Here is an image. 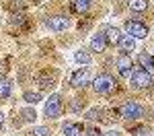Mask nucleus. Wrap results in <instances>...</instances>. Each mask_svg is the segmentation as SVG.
<instances>
[{
	"instance_id": "27",
	"label": "nucleus",
	"mask_w": 154,
	"mask_h": 136,
	"mask_svg": "<svg viewBox=\"0 0 154 136\" xmlns=\"http://www.w3.org/2000/svg\"><path fill=\"white\" fill-rule=\"evenodd\" d=\"M2 126H4V113L0 111V128H2Z\"/></svg>"
},
{
	"instance_id": "19",
	"label": "nucleus",
	"mask_w": 154,
	"mask_h": 136,
	"mask_svg": "<svg viewBox=\"0 0 154 136\" xmlns=\"http://www.w3.org/2000/svg\"><path fill=\"white\" fill-rule=\"evenodd\" d=\"M51 132H49V128H45V126H33L31 128V132H29V136H49Z\"/></svg>"
},
{
	"instance_id": "26",
	"label": "nucleus",
	"mask_w": 154,
	"mask_h": 136,
	"mask_svg": "<svg viewBox=\"0 0 154 136\" xmlns=\"http://www.w3.org/2000/svg\"><path fill=\"white\" fill-rule=\"evenodd\" d=\"M25 2H27V0H12V4H14V6H23Z\"/></svg>"
},
{
	"instance_id": "23",
	"label": "nucleus",
	"mask_w": 154,
	"mask_h": 136,
	"mask_svg": "<svg viewBox=\"0 0 154 136\" xmlns=\"http://www.w3.org/2000/svg\"><path fill=\"white\" fill-rule=\"evenodd\" d=\"M134 136H148V130H146V128H138V130L134 132Z\"/></svg>"
},
{
	"instance_id": "14",
	"label": "nucleus",
	"mask_w": 154,
	"mask_h": 136,
	"mask_svg": "<svg viewBox=\"0 0 154 136\" xmlns=\"http://www.w3.org/2000/svg\"><path fill=\"white\" fill-rule=\"evenodd\" d=\"M117 46L121 48V52H134V49H136V39L130 37V35H121Z\"/></svg>"
},
{
	"instance_id": "12",
	"label": "nucleus",
	"mask_w": 154,
	"mask_h": 136,
	"mask_svg": "<svg viewBox=\"0 0 154 136\" xmlns=\"http://www.w3.org/2000/svg\"><path fill=\"white\" fill-rule=\"evenodd\" d=\"M138 64H140L142 68H146L150 74L154 72V56H150V54H140V56H138Z\"/></svg>"
},
{
	"instance_id": "8",
	"label": "nucleus",
	"mask_w": 154,
	"mask_h": 136,
	"mask_svg": "<svg viewBox=\"0 0 154 136\" xmlns=\"http://www.w3.org/2000/svg\"><path fill=\"white\" fill-rule=\"evenodd\" d=\"M117 70L119 74L123 76V78H130V74H131V58L130 56H119L117 58Z\"/></svg>"
},
{
	"instance_id": "24",
	"label": "nucleus",
	"mask_w": 154,
	"mask_h": 136,
	"mask_svg": "<svg viewBox=\"0 0 154 136\" xmlns=\"http://www.w3.org/2000/svg\"><path fill=\"white\" fill-rule=\"evenodd\" d=\"M82 136H101V132H99V130H88V132L82 134Z\"/></svg>"
},
{
	"instance_id": "3",
	"label": "nucleus",
	"mask_w": 154,
	"mask_h": 136,
	"mask_svg": "<svg viewBox=\"0 0 154 136\" xmlns=\"http://www.w3.org/2000/svg\"><path fill=\"white\" fill-rule=\"evenodd\" d=\"M119 111H121V118H125V120H140L144 115V107L138 101H125Z\"/></svg>"
},
{
	"instance_id": "2",
	"label": "nucleus",
	"mask_w": 154,
	"mask_h": 136,
	"mask_svg": "<svg viewBox=\"0 0 154 136\" xmlns=\"http://www.w3.org/2000/svg\"><path fill=\"white\" fill-rule=\"evenodd\" d=\"M152 83H154L152 74L148 72V70H144V68L134 70V72L130 74V85L134 87V89H146V87H150Z\"/></svg>"
},
{
	"instance_id": "11",
	"label": "nucleus",
	"mask_w": 154,
	"mask_h": 136,
	"mask_svg": "<svg viewBox=\"0 0 154 136\" xmlns=\"http://www.w3.org/2000/svg\"><path fill=\"white\" fill-rule=\"evenodd\" d=\"M74 62L80 64V66H88V64L93 62V56H91L86 49H76V52H74Z\"/></svg>"
},
{
	"instance_id": "15",
	"label": "nucleus",
	"mask_w": 154,
	"mask_h": 136,
	"mask_svg": "<svg viewBox=\"0 0 154 136\" xmlns=\"http://www.w3.org/2000/svg\"><path fill=\"white\" fill-rule=\"evenodd\" d=\"M23 99L29 103V105H37V103L41 101V93H39V91H27V93L23 95Z\"/></svg>"
},
{
	"instance_id": "13",
	"label": "nucleus",
	"mask_w": 154,
	"mask_h": 136,
	"mask_svg": "<svg viewBox=\"0 0 154 136\" xmlns=\"http://www.w3.org/2000/svg\"><path fill=\"white\" fill-rule=\"evenodd\" d=\"M103 33L107 37V43H119V39H121V31L117 27H105Z\"/></svg>"
},
{
	"instance_id": "10",
	"label": "nucleus",
	"mask_w": 154,
	"mask_h": 136,
	"mask_svg": "<svg viewBox=\"0 0 154 136\" xmlns=\"http://www.w3.org/2000/svg\"><path fill=\"white\" fill-rule=\"evenodd\" d=\"M105 48H107L105 33H95L93 39H91V49H93V52H105Z\"/></svg>"
},
{
	"instance_id": "17",
	"label": "nucleus",
	"mask_w": 154,
	"mask_h": 136,
	"mask_svg": "<svg viewBox=\"0 0 154 136\" xmlns=\"http://www.w3.org/2000/svg\"><path fill=\"white\" fill-rule=\"evenodd\" d=\"M130 8L134 12H144L148 8V0H130Z\"/></svg>"
},
{
	"instance_id": "22",
	"label": "nucleus",
	"mask_w": 154,
	"mask_h": 136,
	"mask_svg": "<svg viewBox=\"0 0 154 136\" xmlns=\"http://www.w3.org/2000/svg\"><path fill=\"white\" fill-rule=\"evenodd\" d=\"M101 113H103L101 109H93V111H88V113H86V118H88V120H99V118H101Z\"/></svg>"
},
{
	"instance_id": "4",
	"label": "nucleus",
	"mask_w": 154,
	"mask_h": 136,
	"mask_svg": "<svg viewBox=\"0 0 154 136\" xmlns=\"http://www.w3.org/2000/svg\"><path fill=\"white\" fill-rule=\"evenodd\" d=\"M125 35L134 37V39H144V37H148V27L142 21H125Z\"/></svg>"
},
{
	"instance_id": "6",
	"label": "nucleus",
	"mask_w": 154,
	"mask_h": 136,
	"mask_svg": "<svg viewBox=\"0 0 154 136\" xmlns=\"http://www.w3.org/2000/svg\"><path fill=\"white\" fill-rule=\"evenodd\" d=\"M68 27H70V17H66V14H56V17L48 19V29L54 33H62Z\"/></svg>"
},
{
	"instance_id": "7",
	"label": "nucleus",
	"mask_w": 154,
	"mask_h": 136,
	"mask_svg": "<svg viewBox=\"0 0 154 136\" xmlns=\"http://www.w3.org/2000/svg\"><path fill=\"white\" fill-rule=\"evenodd\" d=\"M68 83H70L72 87H84L88 83V68H76V70L70 74Z\"/></svg>"
},
{
	"instance_id": "9",
	"label": "nucleus",
	"mask_w": 154,
	"mask_h": 136,
	"mask_svg": "<svg viewBox=\"0 0 154 136\" xmlns=\"http://www.w3.org/2000/svg\"><path fill=\"white\" fill-rule=\"evenodd\" d=\"M62 132H64V136H82L84 128L80 126V124H76V122H66L64 128H62Z\"/></svg>"
},
{
	"instance_id": "16",
	"label": "nucleus",
	"mask_w": 154,
	"mask_h": 136,
	"mask_svg": "<svg viewBox=\"0 0 154 136\" xmlns=\"http://www.w3.org/2000/svg\"><path fill=\"white\" fill-rule=\"evenodd\" d=\"M12 93V83L8 78H0V97H8Z\"/></svg>"
},
{
	"instance_id": "21",
	"label": "nucleus",
	"mask_w": 154,
	"mask_h": 136,
	"mask_svg": "<svg viewBox=\"0 0 154 136\" xmlns=\"http://www.w3.org/2000/svg\"><path fill=\"white\" fill-rule=\"evenodd\" d=\"M51 85H54V81H51V78H43V76L39 78V87H41V89H49Z\"/></svg>"
},
{
	"instance_id": "5",
	"label": "nucleus",
	"mask_w": 154,
	"mask_h": 136,
	"mask_svg": "<svg viewBox=\"0 0 154 136\" xmlns=\"http://www.w3.org/2000/svg\"><path fill=\"white\" fill-rule=\"evenodd\" d=\"M62 109H64V101L60 95H51V97L45 101V115L51 118V120H56L62 115Z\"/></svg>"
},
{
	"instance_id": "20",
	"label": "nucleus",
	"mask_w": 154,
	"mask_h": 136,
	"mask_svg": "<svg viewBox=\"0 0 154 136\" xmlns=\"http://www.w3.org/2000/svg\"><path fill=\"white\" fill-rule=\"evenodd\" d=\"M21 115H23L25 122H35V120H37L35 109H31V107H25V109H21Z\"/></svg>"
},
{
	"instance_id": "1",
	"label": "nucleus",
	"mask_w": 154,
	"mask_h": 136,
	"mask_svg": "<svg viewBox=\"0 0 154 136\" xmlns=\"http://www.w3.org/2000/svg\"><path fill=\"white\" fill-rule=\"evenodd\" d=\"M115 78L111 76V74H99L95 76V81H93V89H95L97 93H101V95H107V93H111L113 89H115Z\"/></svg>"
},
{
	"instance_id": "18",
	"label": "nucleus",
	"mask_w": 154,
	"mask_h": 136,
	"mask_svg": "<svg viewBox=\"0 0 154 136\" xmlns=\"http://www.w3.org/2000/svg\"><path fill=\"white\" fill-rule=\"evenodd\" d=\"M93 6V0H74V11L78 12H86Z\"/></svg>"
},
{
	"instance_id": "25",
	"label": "nucleus",
	"mask_w": 154,
	"mask_h": 136,
	"mask_svg": "<svg viewBox=\"0 0 154 136\" xmlns=\"http://www.w3.org/2000/svg\"><path fill=\"white\" fill-rule=\"evenodd\" d=\"M105 136H121V132H117V130H109Z\"/></svg>"
}]
</instances>
